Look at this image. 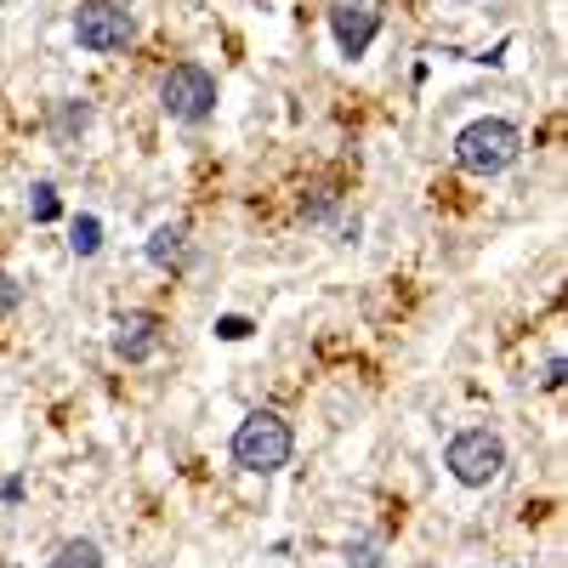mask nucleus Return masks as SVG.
<instances>
[{"label":"nucleus","instance_id":"nucleus-7","mask_svg":"<svg viewBox=\"0 0 568 568\" xmlns=\"http://www.w3.org/2000/svg\"><path fill=\"white\" fill-rule=\"evenodd\" d=\"M329 34H336L342 58H364L375 45V34H382V12L358 7V0H342V7H329Z\"/></svg>","mask_w":568,"mask_h":568},{"label":"nucleus","instance_id":"nucleus-18","mask_svg":"<svg viewBox=\"0 0 568 568\" xmlns=\"http://www.w3.org/2000/svg\"><path fill=\"white\" fill-rule=\"evenodd\" d=\"M0 500H7V506H18V500H23V478H7V489H0Z\"/></svg>","mask_w":568,"mask_h":568},{"label":"nucleus","instance_id":"nucleus-16","mask_svg":"<svg viewBox=\"0 0 568 568\" xmlns=\"http://www.w3.org/2000/svg\"><path fill=\"white\" fill-rule=\"evenodd\" d=\"M18 302H23L18 278H12V273H0V318H7V313H18Z\"/></svg>","mask_w":568,"mask_h":568},{"label":"nucleus","instance_id":"nucleus-1","mask_svg":"<svg viewBox=\"0 0 568 568\" xmlns=\"http://www.w3.org/2000/svg\"><path fill=\"white\" fill-rule=\"evenodd\" d=\"M517 154H524V131H517L511 120H500V114L471 120L455 136V165L466 176H500V171L517 165Z\"/></svg>","mask_w":568,"mask_h":568},{"label":"nucleus","instance_id":"nucleus-14","mask_svg":"<svg viewBox=\"0 0 568 568\" xmlns=\"http://www.w3.org/2000/svg\"><path fill=\"white\" fill-rule=\"evenodd\" d=\"M347 568H382V546H375V540L347 546Z\"/></svg>","mask_w":568,"mask_h":568},{"label":"nucleus","instance_id":"nucleus-2","mask_svg":"<svg viewBox=\"0 0 568 568\" xmlns=\"http://www.w3.org/2000/svg\"><path fill=\"white\" fill-rule=\"evenodd\" d=\"M296 455V438H291V420L273 415V409H251L240 420V433H233V466L240 471H256V478H267V471H284Z\"/></svg>","mask_w":568,"mask_h":568},{"label":"nucleus","instance_id":"nucleus-6","mask_svg":"<svg viewBox=\"0 0 568 568\" xmlns=\"http://www.w3.org/2000/svg\"><path fill=\"white\" fill-rule=\"evenodd\" d=\"M160 336H165L160 313L131 307V313L114 318V358H125V364H149V358L160 353Z\"/></svg>","mask_w":568,"mask_h":568},{"label":"nucleus","instance_id":"nucleus-10","mask_svg":"<svg viewBox=\"0 0 568 568\" xmlns=\"http://www.w3.org/2000/svg\"><path fill=\"white\" fill-rule=\"evenodd\" d=\"M69 251H74V256H98V251H103V222H98V216H74Z\"/></svg>","mask_w":568,"mask_h":568},{"label":"nucleus","instance_id":"nucleus-8","mask_svg":"<svg viewBox=\"0 0 568 568\" xmlns=\"http://www.w3.org/2000/svg\"><path fill=\"white\" fill-rule=\"evenodd\" d=\"M149 262L165 267V273L187 262V227H182V222H160V227L149 233Z\"/></svg>","mask_w":568,"mask_h":568},{"label":"nucleus","instance_id":"nucleus-3","mask_svg":"<svg viewBox=\"0 0 568 568\" xmlns=\"http://www.w3.org/2000/svg\"><path fill=\"white\" fill-rule=\"evenodd\" d=\"M444 466H449L455 484L489 489L500 471H506V444H500V433H489V426H471V433H455V438H449Z\"/></svg>","mask_w":568,"mask_h":568},{"label":"nucleus","instance_id":"nucleus-13","mask_svg":"<svg viewBox=\"0 0 568 568\" xmlns=\"http://www.w3.org/2000/svg\"><path fill=\"white\" fill-rule=\"evenodd\" d=\"M336 205H342V194H336V187H329V182H318L313 194L302 200V216H307V222H324V216L336 211Z\"/></svg>","mask_w":568,"mask_h":568},{"label":"nucleus","instance_id":"nucleus-12","mask_svg":"<svg viewBox=\"0 0 568 568\" xmlns=\"http://www.w3.org/2000/svg\"><path fill=\"white\" fill-rule=\"evenodd\" d=\"M29 216H34V222H58V216H63L52 182H34V187H29Z\"/></svg>","mask_w":568,"mask_h":568},{"label":"nucleus","instance_id":"nucleus-9","mask_svg":"<svg viewBox=\"0 0 568 568\" xmlns=\"http://www.w3.org/2000/svg\"><path fill=\"white\" fill-rule=\"evenodd\" d=\"M52 568H103V546L98 540H63Z\"/></svg>","mask_w":568,"mask_h":568},{"label":"nucleus","instance_id":"nucleus-11","mask_svg":"<svg viewBox=\"0 0 568 568\" xmlns=\"http://www.w3.org/2000/svg\"><path fill=\"white\" fill-rule=\"evenodd\" d=\"M85 125H91V103H85V98H80V103H58V109H52V131H58L63 142H69V136H80Z\"/></svg>","mask_w":568,"mask_h":568},{"label":"nucleus","instance_id":"nucleus-4","mask_svg":"<svg viewBox=\"0 0 568 568\" xmlns=\"http://www.w3.org/2000/svg\"><path fill=\"white\" fill-rule=\"evenodd\" d=\"M160 109L182 125H205L216 114V74L200 69V63H176L160 80Z\"/></svg>","mask_w":568,"mask_h":568},{"label":"nucleus","instance_id":"nucleus-15","mask_svg":"<svg viewBox=\"0 0 568 568\" xmlns=\"http://www.w3.org/2000/svg\"><path fill=\"white\" fill-rule=\"evenodd\" d=\"M216 336H222V342H245V336H251V318H245V313L216 318Z\"/></svg>","mask_w":568,"mask_h":568},{"label":"nucleus","instance_id":"nucleus-17","mask_svg":"<svg viewBox=\"0 0 568 568\" xmlns=\"http://www.w3.org/2000/svg\"><path fill=\"white\" fill-rule=\"evenodd\" d=\"M540 382H546V387H551V393H557V387H562V358H551V364H546V375H540Z\"/></svg>","mask_w":568,"mask_h":568},{"label":"nucleus","instance_id":"nucleus-5","mask_svg":"<svg viewBox=\"0 0 568 568\" xmlns=\"http://www.w3.org/2000/svg\"><path fill=\"white\" fill-rule=\"evenodd\" d=\"M74 40H80V52H125V45L136 40V18L131 7H120V0H85V7L74 12Z\"/></svg>","mask_w":568,"mask_h":568}]
</instances>
